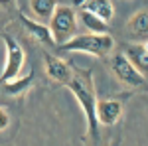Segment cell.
I'll use <instances>...</instances> for the list:
<instances>
[{"instance_id": "3957f363", "label": "cell", "mask_w": 148, "mask_h": 146, "mask_svg": "<svg viewBox=\"0 0 148 146\" xmlns=\"http://www.w3.org/2000/svg\"><path fill=\"white\" fill-rule=\"evenodd\" d=\"M47 28L51 32L56 45L65 44L69 38H73L75 30H77V12L71 6H59L57 4L49 22H47Z\"/></svg>"}, {"instance_id": "8992f818", "label": "cell", "mask_w": 148, "mask_h": 146, "mask_svg": "<svg viewBox=\"0 0 148 146\" xmlns=\"http://www.w3.org/2000/svg\"><path fill=\"white\" fill-rule=\"evenodd\" d=\"M95 114H97V123L105 126H113L121 114H123V103L116 99H107V101H97L95 105Z\"/></svg>"}, {"instance_id": "9a60e30c", "label": "cell", "mask_w": 148, "mask_h": 146, "mask_svg": "<svg viewBox=\"0 0 148 146\" xmlns=\"http://www.w3.org/2000/svg\"><path fill=\"white\" fill-rule=\"evenodd\" d=\"M8 124H10V114L0 107V132H2L4 128H8Z\"/></svg>"}, {"instance_id": "6da1fadb", "label": "cell", "mask_w": 148, "mask_h": 146, "mask_svg": "<svg viewBox=\"0 0 148 146\" xmlns=\"http://www.w3.org/2000/svg\"><path fill=\"white\" fill-rule=\"evenodd\" d=\"M69 91L75 95L77 103L83 109V114L87 119V126H89V136L97 138L99 136V123H97V114H95V105H97V93H95V85H93V75L91 71H73L71 79L67 81Z\"/></svg>"}, {"instance_id": "30bf717a", "label": "cell", "mask_w": 148, "mask_h": 146, "mask_svg": "<svg viewBox=\"0 0 148 146\" xmlns=\"http://www.w3.org/2000/svg\"><path fill=\"white\" fill-rule=\"evenodd\" d=\"M20 22L24 24V28L34 36L40 44L56 45L53 38H51V32H49V28H47V24H42V22H38V20H32L30 16H24V14L20 16Z\"/></svg>"}, {"instance_id": "5b68a950", "label": "cell", "mask_w": 148, "mask_h": 146, "mask_svg": "<svg viewBox=\"0 0 148 146\" xmlns=\"http://www.w3.org/2000/svg\"><path fill=\"white\" fill-rule=\"evenodd\" d=\"M111 71H113L114 77L119 79L123 85H126V87L146 89V77H144L142 73H138L123 53H114V56L111 57Z\"/></svg>"}, {"instance_id": "277c9868", "label": "cell", "mask_w": 148, "mask_h": 146, "mask_svg": "<svg viewBox=\"0 0 148 146\" xmlns=\"http://www.w3.org/2000/svg\"><path fill=\"white\" fill-rule=\"evenodd\" d=\"M2 42L6 45V63H4L2 73H0V85L14 77H18L24 67V61H26V53H24L22 45L18 44L12 36L4 34L2 36Z\"/></svg>"}, {"instance_id": "52a82bcc", "label": "cell", "mask_w": 148, "mask_h": 146, "mask_svg": "<svg viewBox=\"0 0 148 146\" xmlns=\"http://www.w3.org/2000/svg\"><path fill=\"white\" fill-rule=\"evenodd\" d=\"M123 56L130 61V65L136 69L138 73H142L146 77L148 73V45L140 44V42H134V44H126Z\"/></svg>"}, {"instance_id": "9c48e42d", "label": "cell", "mask_w": 148, "mask_h": 146, "mask_svg": "<svg viewBox=\"0 0 148 146\" xmlns=\"http://www.w3.org/2000/svg\"><path fill=\"white\" fill-rule=\"evenodd\" d=\"M126 32L132 40H136L140 44H146L148 42V14L146 10H140L136 12L128 24H126Z\"/></svg>"}, {"instance_id": "ba28073f", "label": "cell", "mask_w": 148, "mask_h": 146, "mask_svg": "<svg viewBox=\"0 0 148 146\" xmlns=\"http://www.w3.org/2000/svg\"><path fill=\"white\" fill-rule=\"evenodd\" d=\"M44 57H46V73L53 79V81L61 83V85H67V81L71 79V75H73V69L69 67L63 59L51 56L49 51H44Z\"/></svg>"}, {"instance_id": "4fadbf2b", "label": "cell", "mask_w": 148, "mask_h": 146, "mask_svg": "<svg viewBox=\"0 0 148 146\" xmlns=\"http://www.w3.org/2000/svg\"><path fill=\"white\" fill-rule=\"evenodd\" d=\"M56 6H57V0H30V10L36 16V20L42 24L49 22Z\"/></svg>"}, {"instance_id": "7a4b0ae2", "label": "cell", "mask_w": 148, "mask_h": 146, "mask_svg": "<svg viewBox=\"0 0 148 146\" xmlns=\"http://www.w3.org/2000/svg\"><path fill=\"white\" fill-rule=\"evenodd\" d=\"M59 47L63 51H81V53H91L97 57H107L113 53L114 40L109 34H81L69 38Z\"/></svg>"}, {"instance_id": "8fae6325", "label": "cell", "mask_w": 148, "mask_h": 146, "mask_svg": "<svg viewBox=\"0 0 148 146\" xmlns=\"http://www.w3.org/2000/svg\"><path fill=\"white\" fill-rule=\"evenodd\" d=\"M79 8L95 14L97 18H101L103 22H107V24L111 22L114 16V6L111 0H83V4Z\"/></svg>"}, {"instance_id": "5bb4252c", "label": "cell", "mask_w": 148, "mask_h": 146, "mask_svg": "<svg viewBox=\"0 0 148 146\" xmlns=\"http://www.w3.org/2000/svg\"><path fill=\"white\" fill-rule=\"evenodd\" d=\"M77 20L89 30V34H109V26H107V22H103L101 18H97V16L91 14V12L81 10L79 8V12H77Z\"/></svg>"}, {"instance_id": "7c38bea8", "label": "cell", "mask_w": 148, "mask_h": 146, "mask_svg": "<svg viewBox=\"0 0 148 146\" xmlns=\"http://www.w3.org/2000/svg\"><path fill=\"white\" fill-rule=\"evenodd\" d=\"M32 83H34V73L30 71L26 77H14L10 79V81H6V83H2L0 87H2V91L6 93V95H10V97H16V95H22V93H26V91L32 87Z\"/></svg>"}, {"instance_id": "2e32d148", "label": "cell", "mask_w": 148, "mask_h": 146, "mask_svg": "<svg viewBox=\"0 0 148 146\" xmlns=\"http://www.w3.org/2000/svg\"><path fill=\"white\" fill-rule=\"evenodd\" d=\"M0 8H4V10H14V8H16V0H0Z\"/></svg>"}]
</instances>
